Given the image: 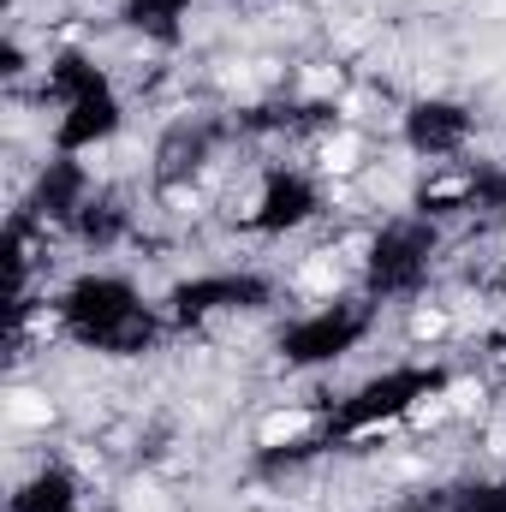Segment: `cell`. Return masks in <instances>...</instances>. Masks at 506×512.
Returning a JSON list of instances; mask_svg holds the SVG:
<instances>
[{
    "mask_svg": "<svg viewBox=\"0 0 506 512\" xmlns=\"http://www.w3.org/2000/svg\"><path fill=\"white\" fill-rule=\"evenodd\" d=\"M6 417H12L18 429H48V423H54V405H48V393H30V387H18V393L6 399Z\"/></svg>",
    "mask_w": 506,
    "mask_h": 512,
    "instance_id": "obj_1",
    "label": "cell"
},
{
    "mask_svg": "<svg viewBox=\"0 0 506 512\" xmlns=\"http://www.w3.org/2000/svg\"><path fill=\"white\" fill-rule=\"evenodd\" d=\"M447 399H453V411H477V405H483V387L477 382H453L447 387Z\"/></svg>",
    "mask_w": 506,
    "mask_h": 512,
    "instance_id": "obj_6",
    "label": "cell"
},
{
    "mask_svg": "<svg viewBox=\"0 0 506 512\" xmlns=\"http://www.w3.org/2000/svg\"><path fill=\"white\" fill-rule=\"evenodd\" d=\"M298 286L304 292H334L340 286V268H334V251H316L304 262V274H298Z\"/></svg>",
    "mask_w": 506,
    "mask_h": 512,
    "instance_id": "obj_4",
    "label": "cell"
},
{
    "mask_svg": "<svg viewBox=\"0 0 506 512\" xmlns=\"http://www.w3.org/2000/svg\"><path fill=\"white\" fill-rule=\"evenodd\" d=\"M310 429V411H274L262 417V447H280V441H298Z\"/></svg>",
    "mask_w": 506,
    "mask_h": 512,
    "instance_id": "obj_2",
    "label": "cell"
},
{
    "mask_svg": "<svg viewBox=\"0 0 506 512\" xmlns=\"http://www.w3.org/2000/svg\"><path fill=\"white\" fill-rule=\"evenodd\" d=\"M447 411H453V399H447V393H423V399H417V405H411L405 417H411L417 429H429V423H441Z\"/></svg>",
    "mask_w": 506,
    "mask_h": 512,
    "instance_id": "obj_5",
    "label": "cell"
},
{
    "mask_svg": "<svg viewBox=\"0 0 506 512\" xmlns=\"http://www.w3.org/2000/svg\"><path fill=\"white\" fill-rule=\"evenodd\" d=\"M441 328H447V316H441V310H417V316H411V334H423V340H429V334H441Z\"/></svg>",
    "mask_w": 506,
    "mask_h": 512,
    "instance_id": "obj_7",
    "label": "cell"
},
{
    "mask_svg": "<svg viewBox=\"0 0 506 512\" xmlns=\"http://www.w3.org/2000/svg\"><path fill=\"white\" fill-rule=\"evenodd\" d=\"M358 155H364V143H358L352 131H346V137H328V143H322V173H352Z\"/></svg>",
    "mask_w": 506,
    "mask_h": 512,
    "instance_id": "obj_3",
    "label": "cell"
}]
</instances>
